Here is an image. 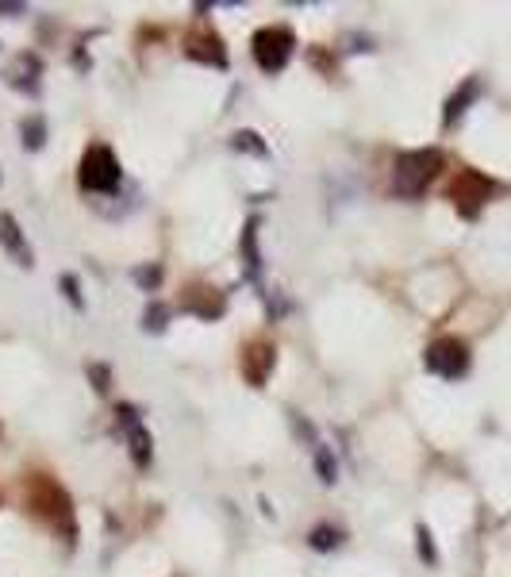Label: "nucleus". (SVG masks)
Segmentation results:
<instances>
[{"label":"nucleus","instance_id":"obj_17","mask_svg":"<svg viewBox=\"0 0 511 577\" xmlns=\"http://www.w3.org/2000/svg\"><path fill=\"white\" fill-rule=\"evenodd\" d=\"M24 135H31V139H27L31 147H39V143H43V124H31V127H24Z\"/></svg>","mask_w":511,"mask_h":577},{"label":"nucleus","instance_id":"obj_11","mask_svg":"<svg viewBox=\"0 0 511 577\" xmlns=\"http://www.w3.org/2000/svg\"><path fill=\"white\" fill-rule=\"evenodd\" d=\"M123 420H127V439H131V454H135V462L146 466L150 462V439H146V431L135 424V412L131 408H123Z\"/></svg>","mask_w":511,"mask_h":577},{"label":"nucleus","instance_id":"obj_2","mask_svg":"<svg viewBox=\"0 0 511 577\" xmlns=\"http://www.w3.org/2000/svg\"><path fill=\"white\" fill-rule=\"evenodd\" d=\"M27 501L31 508L47 520V524L62 527L66 535H73V508H70V497H66V489L58 485V481H50L47 474H35L31 477V485H27Z\"/></svg>","mask_w":511,"mask_h":577},{"label":"nucleus","instance_id":"obj_7","mask_svg":"<svg viewBox=\"0 0 511 577\" xmlns=\"http://www.w3.org/2000/svg\"><path fill=\"white\" fill-rule=\"evenodd\" d=\"M273 358H277V351L269 347V343H250L243 351V374L250 385H266V377L273 374Z\"/></svg>","mask_w":511,"mask_h":577},{"label":"nucleus","instance_id":"obj_1","mask_svg":"<svg viewBox=\"0 0 511 577\" xmlns=\"http://www.w3.org/2000/svg\"><path fill=\"white\" fill-rule=\"evenodd\" d=\"M442 170V154L438 151H408L396 158L392 166V189L400 197H419Z\"/></svg>","mask_w":511,"mask_h":577},{"label":"nucleus","instance_id":"obj_12","mask_svg":"<svg viewBox=\"0 0 511 577\" xmlns=\"http://www.w3.org/2000/svg\"><path fill=\"white\" fill-rule=\"evenodd\" d=\"M477 97V81H469V85H462V93L458 97H450V104H446V124H454L458 116L465 112V104Z\"/></svg>","mask_w":511,"mask_h":577},{"label":"nucleus","instance_id":"obj_4","mask_svg":"<svg viewBox=\"0 0 511 577\" xmlns=\"http://www.w3.org/2000/svg\"><path fill=\"white\" fill-rule=\"evenodd\" d=\"M250 47H254V62H258L266 74H277V70H285V62L292 58L296 39H292L289 27H262Z\"/></svg>","mask_w":511,"mask_h":577},{"label":"nucleus","instance_id":"obj_14","mask_svg":"<svg viewBox=\"0 0 511 577\" xmlns=\"http://www.w3.org/2000/svg\"><path fill=\"white\" fill-rule=\"evenodd\" d=\"M419 554H423L427 562H435V547H431V535H427V527H419Z\"/></svg>","mask_w":511,"mask_h":577},{"label":"nucleus","instance_id":"obj_9","mask_svg":"<svg viewBox=\"0 0 511 577\" xmlns=\"http://www.w3.org/2000/svg\"><path fill=\"white\" fill-rule=\"evenodd\" d=\"M185 308L196 312V316H204V320H212L223 312V297H219L216 289H204V285H193L189 289V297H185Z\"/></svg>","mask_w":511,"mask_h":577},{"label":"nucleus","instance_id":"obj_15","mask_svg":"<svg viewBox=\"0 0 511 577\" xmlns=\"http://www.w3.org/2000/svg\"><path fill=\"white\" fill-rule=\"evenodd\" d=\"M162 320H166V312H162V308H150V312H146V327H154V331H158Z\"/></svg>","mask_w":511,"mask_h":577},{"label":"nucleus","instance_id":"obj_8","mask_svg":"<svg viewBox=\"0 0 511 577\" xmlns=\"http://www.w3.org/2000/svg\"><path fill=\"white\" fill-rule=\"evenodd\" d=\"M189 58L196 62H208V66H227V51H223V39H219L216 31H196L189 35Z\"/></svg>","mask_w":511,"mask_h":577},{"label":"nucleus","instance_id":"obj_13","mask_svg":"<svg viewBox=\"0 0 511 577\" xmlns=\"http://www.w3.org/2000/svg\"><path fill=\"white\" fill-rule=\"evenodd\" d=\"M339 531H331V527H316V535H312V547L316 551H331V547H339Z\"/></svg>","mask_w":511,"mask_h":577},{"label":"nucleus","instance_id":"obj_5","mask_svg":"<svg viewBox=\"0 0 511 577\" xmlns=\"http://www.w3.org/2000/svg\"><path fill=\"white\" fill-rule=\"evenodd\" d=\"M120 185V162L108 147H89L81 158V189L89 193H112Z\"/></svg>","mask_w":511,"mask_h":577},{"label":"nucleus","instance_id":"obj_6","mask_svg":"<svg viewBox=\"0 0 511 577\" xmlns=\"http://www.w3.org/2000/svg\"><path fill=\"white\" fill-rule=\"evenodd\" d=\"M427 370L438 377H462L469 370V347L462 339H438L427 347Z\"/></svg>","mask_w":511,"mask_h":577},{"label":"nucleus","instance_id":"obj_16","mask_svg":"<svg viewBox=\"0 0 511 577\" xmlns=\"http://www.w3.org/2000/svg\"><path fill=\"white\" fill-rule=\"evenodd\" d=\"M319 474H323V481H335V470H331V458H327V451L319 454Z\"/></svg>","mask_w":511,"mask_h":577},{"label":"nucleus","instance_id":"obj_10","mask_svg":"<svg viewBox=\"0 0 511 577\" xmlns=\"http://www.w3.org/2000/svg\"><path fill=\"white\" fill-rule=\"evenodd\" d=\"M0 243H4V247H8L12 254H16V258H20V266H31V251L24 247V239H20V227H16V220H12L8 212L0 216Z\"/></svg>","mask_w":511,"mask_h":577},{"label":"nucleus","instance_id":"obj_3","mask_svg":"<svg viewBox=\"0 0 511 577\" xmlns=\"http://www.w3.org/2000/svg\"><path fill=\"white\" fill-rule=\"evenodd\" d=\"M492 193H496V181L485 177L481 170H462V174L450 181V189H446V197L454 201V208H458L462 216H477Z\"/></svg>","mask_w":511,"mask_h":577}]
</instances>
